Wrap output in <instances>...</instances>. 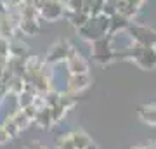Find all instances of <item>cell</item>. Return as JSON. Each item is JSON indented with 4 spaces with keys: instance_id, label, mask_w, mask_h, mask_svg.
Here are the masks:
<instances>
[{
    "instance_id": "obj_17",
    "label": "cell",
    "mask_w": 156,
    "mask_h": 149,
    "mask_svg": "<svg viewBox=\"0 0 156 149\" xmlns=\"http://www.w3.org/2000/svg\"><path fill=\"white\" fill-rule=\"evenodd\" d=\"M57 149H76L75 146H73V142H71L69 133H68V135H62V137L57 140Z\"/></svg>"
},
{
    "instance_id": "obj_5",
    "label": "cell",
    "mask_w": 156,
    "mask_h": 149,
    "mask_svg": "<svg viewBox=\"0 0 156 149\" xmlns=\"http://www.w3.org/2000/svg\"><path fill=\"white\" fill-rule=\"evenodd\" d=\"M71 45L66 40H57L56 44H52L47 50L45 55V64H57V62H64L68 59V55L71 52Z\"/></svg>"
},
{
    "instance_id": "obj_7",
    "label": "cell",
    "mask_w": 156,
    "mask_h": 149,
    "mask_svg": "<svg viewBox=\"0 0 156 149\" xmlns=\"http://www.w3.org/2000/svg\"><path fill=\"white\" fill-rule=\"evenodd\" d=\"M66 66H68V71L71 75H87L89 73V62L85 61L82 57V54L76 52L75 49H71V52L68 55Z\"/></svg>"
},
{
    "instance_id": "obj_2",
    "label": "cell",
    "mask_w": 156,
    "mask_h": 149,
    "mask_svg": "<svg viewBox=\"0 0 156 149\" xmlns=\"http://www.w3.org/2000/svg\"><path fill=\"white\" fill-rule=\"evenodd\" d=\"M127 61H134L142 69L156 68V47H140L135 44L127 52Z\"/></svg>"
},
{
    "instance_id": "obj_21",
    "label": "cell",
    "mask_w": 156,
    "mask_h": 149,
    "mask_svg": "<svg viewBox=\"0 0 156 149\" xmlns=\"http://www.w3.org/2000/svg\"><path fill=\"white\" fill-rule=\"evenodd\" d=\"M85 149H99V147H97V146H95L94 142H90V144H89V146H87Z\"/></svg>"
},
{
    "instance_id": "obj_3",
    "label": "cell",
    "mask_w": 156,
    "mask_h": 149,
    "mask_svg": "<svg viewBox=\"0 0 156 149\" xmlns=\"http://www.w3.org/2000/svg\"><path fill=\"white\" fill-rule=\"evenodd\" d=\"M127 33L134 40V44L140 45V47H156V31L151 30V28L130 23Z\"/></svg>"
},
{
    "instance_id": "obj_15",
    "label": "cell",
    "mask_w": 156,
    "mask_h": 149,
    "mask_svg": "<svg viewBox=\"0 0 156 149\" xmlns=\"http://www.w3.org/2000/svg\"><path fill=\"white\" fill-rule=\"evenodd\" d=\"M12 122L16 123V127L19 128V130H23V128H28V125L31 123V120L23 113V109H16L14 113H12Z\"/></svg>"
},
{
    "instance_id": "obj_16",
    "label": "cell",
    "mask_w": 156,
    "mask_h": 149,
    "mask_svg": "<svg viewBox=\"0 0 156 149\" xmlns=\"http://www.w3.org/2000/svg\"><path fill=\"white\" fill-rule=\"evenodd\" d=\"M0 125L5 128V132L9 133V135H11V139L17 137V135H19V132H21V130H19V128L16 127V123L12 122V116H7V118H5V120H4L2 123H0Z\"/></svg>"
},
{
    "instance_id": "obj_11",
    "label": "cell",
    "mask_w": 156,
    "mask_h": 149,
    "mask_svg": "<svg viewBox=\"0 0 156 149\" xmlns=\"http://www.w3.org/2000/svg\"><path fill=\"white\" fill-rule=\"evenodd\" d=\"M17 28H19L24 35H28V37H35V35L40 31L38 19H19V21H17Z\"/></svg>"
},
{
    "instance_id": "obj_6",
    "label": "cell",
    "mask_w": 156,
    "mask_h": 149,
    "mask_svg": "<svg viewBox=\"0 0 156 149\" xmlns=\"http://www.w3.org/2000/svg\"><path fill=\"white\" fill-rule=\"evenodd\" d=\"M92 57L97 62H111L113 61V50L109 44V37L101 38L92 44Z\"/></svg>"
},
{
    "instance_id": "obj_8",
    "label": "cell",
    "mask_w": 156,
    "mask_h": 149,
    "mask_svg": "<svg viewBox=\"0 0 156 149\" xmlns=\"http://www.w3.org/2000/svg\"><path fill=\"white\" fill-rule=\"evenodd\" d=\"M92 85V78L90 75H71L68 80V88L66 94H78V92H83Z\"/></svg>"
},
{
    "instance_id": "obj_1",
    "label": "cell",
    "mask_w": 156,
    "mask_h": 149,
    "mask_svg": "<svg viewBox=\"0 0 156 149\" xmlns=\"http://www.w3.org/2000/svg\"><path fill=\"white\" fill-rule=\"evenodd\" d=\"M109 26H111V19L106 17L104 14H101V16L90 17L89 23L83 28L78 30V35L83 40L94 44V42H97L101 38H106L108 35H109Z\"/></svg>"
},
{
    "instance_id": "obj_4",
    "label": "cell",
    "mask_w": 156,
    "mask_h": 149,
    "mask_svg": "<svg viewBox=\"0 0 156 149\" xmlns=\"http://www.w3.org/2000/svg\"><path fill=\"white\" fill-rule=\"evenodd\" d=\"M33 4L38 16L45 21L54 23L64 17V4L62 2H33Z\"/></svg>"
},
{
    "instance_id": "obj_12",
    "label": "cell",
    "mask_w": 156,
    "mask_h": 149,
    "mask_svg": "<svg viewBox=\"0 0 156 149\" xmlns=\"http://www.w3.org/2000/svg\"><path fill=\"white\" fill-rule=\"evenodd\" d=\"M69 137H71V142L76 149H85L90 142H92V139H90L89 135H87V132H83V130H73V132L69 133Z\"/></svg>"
},
{
    "instance_id": "obj_10",
    "label": "cell",
    "mask_w": 156,
    "mask_h": 149,
    "mask_svg": "<svg viewBox=\"0 0 156 149\" xmlns=\"http://www.w3.org/2000/svg\"><path fill=\"white\" fill-rule=\"evenodd\" d=\"M9 57L14 59H26L28 57V45L23 44L19 38H14L9 42Z\"/></svg>"
},
{
    "instance_id": "obj_13",
    "label": "cell",
    "mask_w": 156,
    "mask_h": 149,
    "mask_svg": "<svg viewBox=\"0 0 156 149\" xmlns=\"http://www.w3.org/2000/svg\"><path fill=\"white\" fill-rule=\"evenodd\" d=\"M139 116L144 120L146 123H149V125H154V127H156V104L140 108V109H139Z\"/></svg>"
},
{
    "instance_id": "obj_18",
    "label": "cell",
    "mask_w": 156,
    "mask_h": 149,
    "mask_svg": "<svg viewBox=\"0 0 156 149\" xmlns=\"http://www.w3.org/2000/svg\"><path fill=\"white\" fill-rule=\"evenodd\" d=\"M23 113H24V115L28 116V118L31 120V122H33L35 118H37V115H38V111H37V108H35L33 104H31V106H26V108L23 109Z\"/></svg>"
},
{
    "instance_id": "obj_19",
    "label": "cell",
    "mask_w": 156,
    "mask_h": 149,
    "mask_svg": "<svg viewBox=\"0 0 156 149\" xmlns=\"http://www.w3.org/2000/svg\"><path fill=\"white\" fill-rule=\"evenodd\" d=\"M9 140H11V135H9V133L5 132V128H4L2 125H0V146L7 144Z\"/></svg>"
},
{
    "instance_id": "obj_20",
    "label": "cell",
    "mask_w": 156,
    "mask_h": 149,
    "mask_svg": "<svg viewBox=\"0 0 156 149\" xmlns=\"http://www.w3.org/2000/svg\"><path fill=\"white\" fill-rule=\"evenodd\" d=\"M26 149H45V147L42 146V142H35V140H33V142L30 144V146H28Z\"/></svg>"
},
{
    "instance_id": "obj_14",
    "label": "cell",
    "mask_w": 156,
    "mask_h": 149,
    "mask_svg": "<svg viewBox=\"0 0 156 149\" xmlns=\"http://www.w3.org/2000/svg\"><path fill=\"white\" fill-rule=\"evenodd\" d=\"M35 123H37L40 128H49L50 125H52V113H50V108H45V109L38 111V115L35 118Z\"/></svg>"
},
{
    "instance_id": "obj_22",
    "label": "cell",
    "mask_w": 156,
    "mask_h": 149,
    "mask_svg": "<svg viewBox=\"0 0 156 149\" xmlns=\"http://www.w3.org/2000/svg\"><path fill=\"white\" fill-rule=\"evenodd\" d=\"M134 149H146V147H140V146H139V147H134Z\"/></svg>"
},
{
    "instance_id": "obj_9",
    "label": "cell",
    "mask_w": 156,
    "mask_h": 149,
    "mask_svg": "<svg viewBox=\"0 0 156 149\" xmlns=\"http://www.w3.org/2000/svg\"><path fill=\"white\" fill-rule=\"evenodd\" d=\"M140 5H142V2H116L118 14L123 16L125 19H128V21L140 11Z\"/></svg>"
}]
</instances>
